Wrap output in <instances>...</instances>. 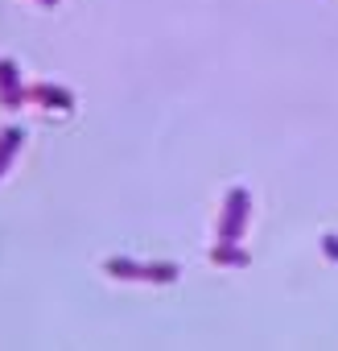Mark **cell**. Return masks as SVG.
<instances>
[{
    "label": "cell",
    "mask_w": 338,
    "mask_h": 351,
    "mask_svg": "<svg viewBox=\"0 0 338 351\" xmlns=\"http://www.w3.org/2000/svg\"><path fill=\"white\" fill-rule=\"evenodd\" d=\"M38 5H42V9H54V5H58V0H38Z\"/></svg>",
    "instance_id": "ba28073f"
},
{
    "label": "cell",
    "mask_w": 338,
    "mask_h": 351,
    "mask_svg": "<svg viewBox=\"0 0 338 351\" xmlns=\"http://www.w3.org/2000/svg\"><path fill=\"white\" fill-rule=\"evenodd\" d=\"M322 252H326L330 261H338V232H326V236H322Z\"/></svg>",
    "instance_id": "52a82bcc"
},
{
    "label": "cell",
    "mask_w": 338,
    "mask_h": 351,
    "mask_svg": "<svg viewBox=\"0 0 338 351\" xmlns=\"http://www.w3.org/2000/svg\"><path fill=\"white\" fill-rule=\"evenodd\" d=\"M248 215H252V195L244 186L227 191L223 199V215H219V240H239L244 228H248Z\"/></svg>",
    "instance_id": "7a4b0ae2"
},
{
    "label": "cell",
    "mask_w": 338,
    "mask_h": 351,
    "mask_svg": "<svg viewBox=\"0 0 338 351\" xmlns=\"http://www.w3.org/2000/svg\"><path fill=\"white\" fill-rule=\"evenodd\" d=\"M25 99H29V91H25L21 66L13 58H0V108L17 112V108H25Z\"/></svg>",
    "instance_id": "3957f363"
},
{
    "label": "cell",
    "mask_w": 338,
    "mask_h": 351,
    "mask_svg": "<svg viewBox=\"0 0 338 351\" xmlns=\"http://www.w3.org/2000/svg\"><path fill=\"white\" fill-rule=\"evenodd\" d=\"M21 145H25V128L21 124H5V128H0V178H5L9 165L17 161Z\"/></svg>",
    "instance_id": "5b68a950"
},
{
    "label": "cell",
    "mask_w": 338,
    "mask_h": 351,
    "mask_svg": "<svg viewBox=\"0 0 338 351\" xmlns=\"http://www.w3.org/2000/svg\"><path fill=\"white\" fill-rule=\"evenodd\" d=\"M211 265H223V269H248L252 256H248L235 240H219V244L211 248Z\"/></svg>",
    "instance_id": "8992f818"
},
{
    "label": "cell",
    "mask_w": 338,
    "mask_h": 351,
    "mask_svg": "<svg viewBox=\"0 0 338 351\" xmlns=\"http://www.w3.org/2000/svg\"><path fill=\"white\" fill-rule=\"evenodd\" d=\"M29 99L42 104L46 112H70V108H75V95H70L66 87H58V83H38V87L29 91Z\"/></svg>",
    "instance_id": "277c9868"
},
{
    "label": "cell",
    "mask_w": 338,
    "mask_h": 351,
    "mask_svg": "<svg viewBox=\"0 0 338 351\" xmlns=\"http://www.w3.org/2000/svg\"><path fill=\"white\" fill-rule=\"evenodd\" d=\"M107 277H120V281H153V285H169V281H178L182 269L178 265H169V261H153V265H140V261H128V256H116L103 265Z\"/></svg>",
    "instance_id": "6da1fadb"
}]
</instances>
